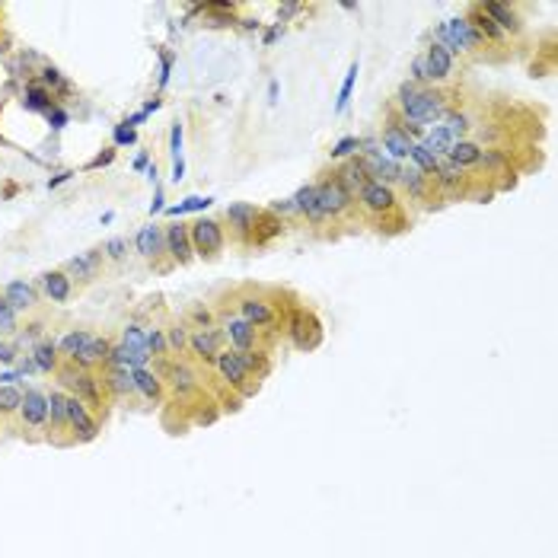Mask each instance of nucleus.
I'll return each instance as SVG.
<instances>
[{
	"instance_id": "f257e3e1",
	"label": "nucleus",
	"mask_w": 558,
	"mask_h": 558,
	"mask_svg": "<svg viewBox=\"0 0 558 558\" xmlns=\"http://www.w3.org/2000/svg\"><path fill=\"white\" fill-rule=\"evenodd\" d=\"M396 99H399V109H402L405 122H411V125L440 122V118L447 115L443 93H437V90H421V86H415V84H402Z\"/></svg>"
},
{
	"instance_id": "f03ea898",
	"label": "nucleus",
	"mask_w": 558,
	"mask_h": 558,
	"mask_svg": "<svg viewBox=\"0 0 558 558\" xmlns=\"http://www.w3.org/2000/svg\"><path fill=\"white\" fill-rule=\"evenodd\" d=\"M437 39H440V45L447 48V52H469V48L482 45V35L475 33V29L469 26L462 16H453V20L440 23V29H437Z\"/></svg>"
},
{
	"instance_id": "7ed1b4c3",
	"label": "nucleus",
	"mask_w": 558,
	"mask_h": 558,
	"mask_svg": "<svg viewBox=\"0 0 558 558\" xmlns=\"http://www.w3.org/2000/svg\"><path fill=\"white\" fill-rule=\"evenodd\" d=\"M188 239H192V249L198 252V256H217V252L224 249V227H220L217 220L201 217L188 227Z\"/></svg>"
},
{
	"instance_id": "20e7f679",
	"label": "nucleus",
	"mask_w": 558,
	"mask_h": 558,
	"mask_svg": "<svg viewBox=\"0 0 558 558\" xmlns=\"http://www.w3.org/2000/svg\"><path fill=\"white\" fill-rule=\"evenodd\" d=\"M316 198H319V211L326 217H341L345 211H351V195L338 186V179H326L316 186Z\"/></svg>"
},
{
	"instance_id": "39448f33",
	"label": "nucleus",
	"mask_w": 558,
	"mask_h": 558,
	"mask_svg": "<svg viewBox=\"0 0 558 558\" xmlns=\"http://www.w3.org/2000/svg\"><path fill=\"white\" fill-rule=\"evenodd\" d=\"M61 383L64 386H71L74 392H77V399L80 402H90V405H103V396H99V380L93 377L90 370H80V373H74V370H61Z\"/></svg>"
},
{
	"instance_id": "423d86ee",
	"label": "nucleus",
	"mask_w": 558,
	"mask_h": 558,
	"mask_svg": "<svg viewBox=\"0 0 558 558\" xmlns=\"http://www.w3.org/2000/svg\"><path fill=\"white\" fill-rule=\"evenodd\" d=\"M67 424L74 428V434H77L80 440H96V434H99V424L93 421V415L86 411V405L80 402L77 396H67Z\"/></svg>"
},
{
	"instance_id": "0eeeda50",
	"label": "nucleus",
	"mask_w": 558,
	"mask_h": 558,
	"mask_svg": "<svg viewBox=\"0 0 558 558\" xmlns=\"http://www.w3.org/2000/svg\"><path fill=\"white\" fill-rule=\"evenodd\" d=\"M360 201H364V207L373 214L396 211V192H392V186H383V182H367V186L360 188Z\"/></svg>"
},
{
	"instance_id": "6e6552de",
	"label": "nucleus",
	"mask_w": 558,
	"mask_h": 558,
	"mask_svg": "<svg viewBox=\"0 0 558 558\" xmlns=\"http://www.w3.org/2000/svg\"><path fill=\"white\" fill-rule=\"evenodd\" d=\"M224 338H230L233 351H256L258 345V332L246 319H239V316H230L224 322Z\"/></svg>"
},
{
	"instance_id": "1a4fd4ad",
	"label": "nucleus",
	"mask_w": 558,
	"mask_h": 558,
	"mask_svg": "<svg viewBox=\"0 0 558 558\" xmlns=\"http://www.w3.org/2000/svg\"><path fill=\"white\" fill-rule=\"evenodd\" d=\"M239 319H246L252 329H258V326H275L278 316L262 297H243L239 300Z\"/></svg>"
},
{
	"instance_id": "9d476101",
	"label": "nucleus",
	"mask_w": 558,
	"mask_h": 558,
	"mask_svg": "<svg viewBox=\"0 0 558 558\" xmlns=\"http://www.w3.org/2000/svg\"><path fill=\"white\" fill-rule=\"evenodd\" d=\"M214 367H217L220 377L230 386H237V389H243L246 380H249V370H246L243 360H239V351H220L217 358H214Z\"/></svg>"
},
{
	"instance_id": "9b49d317",
	"label": "nucleus",
	"mask_w": 558,
	"mask_h": 558,
	"mask_svg": "<svg viewBox=\"0 0 558 558\" xmlns=\"http://www.w3.org/2000/svg\"><path fill=\"white\" fill-rule=\"evenodd\" d=\"M109 351H112V345L106 338H99V335H90L86 338V345L80 348L77 354H74V364H80L84 370H90V367H96V364H109Z\"/></svg>"
},
{
	"instance_id": "f8f14e48",
	"label": "nucleus",
	"mask_w": 558,
	"mask_h": 558,
	"mask_svg": "<svg viewBox=\"0 0 558 558\" xmlns=\"http://www.w3.org/2000/svg\"><path fill=\"white\" fill-rule=\"evenodd\" d=\"M220 338H224V332L220 329H198L195 335H188V348L195 351V358L201 360H211L220 354Z\"/></svg>"
},
{
	"instance_id": "ddd939ff",
	"label": "nucleus",
	"mask_w": 558,
	"mask_h": 558,
	"mask_svg": "<svg viewBox=\"0 0 558 558\" xmlns=\"http://www.w3.org/2000/svg\"><path fill=\"white\" fill-rule=\"evenodd\" d=\"M421 61H424V74H428V80H447L450 71H453V55H450L440 42H434Z\"/></svg>"
},
{
	"instance_id": "4468645a",
	"label": "nucleus",
	"mask_w": 558,
	"mask_h": 558,
	"mask_svg": "<svg viewBox=\"0 0 558 558\" xmlns=\"http://www.w3.org/2000/svg\"><path fill=\"white\" fill-rule=\"evenodd\" d=\"M258 217H262V211H258L256 205H249V201H237V205L227 207V220H230V227L239 233V237H246V233L256 230Z\"/></svg>"
},
{
	"instance_id": "2eb2a0df",
	"label": "nucleus",
	"mask_w": 558,
	"mask_h": 558,
	"mask_svg": "<svg viewBox=\"0 0 558 558\" xmlns=\"http://www.w3.org/2000/svg\"><path fill=\"white\" fill-rule=\"evenodd\" d=\"M20 415H23V424H29V428H42V424L48 421V396L29 389L26 396H23Z\"/></svg>"
},
{
	"instance_id": "dca6fc26",
	"label": "nucleus",
	"mask_w": 558,
	"mask_h": 558,
	"mask_svg": "<svg viewBox=\"0 0 558 558\" xmlns=\"http://www.w3.org/2000/svg\"><path fill=\"white\" fill-rule=\"evenodd\" d=\"M99 265H103V252L99 249H90V252H80V256H74L71 262L64 265L67 268V278H80V281H93L99 271Z\"/></svg>"
},
{
	"instance_id": "f3484780",
	"label": "nucleus",
	"mask_w": 558,
	"mask_h": 558,
	"mask_svg": "<svg viewBox=\"0 0 558 558\" xmlns=\"http://www.w3.org/2000/svg\"><path fill=\"white\" fill-rule=\"evenodd\" d=\"M411 147H415V141L402 131V125H389V128L383 131V150L389 154V160H402V156H409Z\"/></svg>"
},
{
	"instance_id": "a211bd4d",
	"label": "nucleus",
	"mask_w": 558,
	"mask_h": 558,
	"mask_svg": "<svg viewBox=\"0 0 558 558\" xmlns=\"http://www.w3.org/2000/svg\"><path fill=\"white\" fill-rule=\"evenodd\" d=\"M166 249L173 252V258L179 265H186L188 258H192V239H188V227H182V224L166 227Z\"/></svg>"
},
{
	"instance_id": "6ab92c4d",
	"label": "nucleus",
	"mask_w": 558,
	"mask_h": 558,
	"mask_svg": "<svg viewBox=\"0 0 558 558\" xmlns=\"http://www.w3.org/2000/svg\"><path fill=\"white\" fill-rule=\"evenodd\" d=\"M294 207H297V214H303L307 220H313V224H319V220H326V214L319 211V198H316V186H303V188H297V195L294 198Z\"/></svg>"
},
{
	"instance_id": "aec40b11",
	"label": "nucleus",
	"mask_w": 558,
	"mask_h": 558,
	"mask_svg": "<svg viewBox=\"0 0 558 558\" xmlns=\"http://www.w3.org/2000/svg\"><path fill=\"white\" fill-rule=\"evenodd\" d=\"M335 179H338V186L345 188V192L351 195V198L367 186V182H370V179H367V169H364V163H360V160L345 163V166H341V173L335 176Z\"/></svg>"
},
{
	"instance_id": "412c9836",
	"label": "nucleus",
	"mask_w": 558,
	"mask_h": 558,
	"mask_svg": "<svg viewBox=\"0 0 558 558\" xmlns=\"http://www.w3.org/2000/svg\"><path fill=\"white\" fill-rule=\"evenodd\" d=\"M421 144L431 150V154L437 156V160H440V154H450V150H453V144H460V137H456L450 128L437 125L434 131H428V135H424V141H421Z\"/></svg>"
},
{
	"instance_id": "4be33fe9",
	"label": "nucleus",
	"mask_w": 558,
	"mask_h": 558,
	"mask_svg": "<svg viewBox=\"0 0 558 558\" xmlns=\"http://www.w3.org/2000/svg\"><path fill=\"white\" fill-rule=\"evenodd\" d=\"M4 297H7V303L13 309H33L35 307V290L29 287L26 281H10L7 287H4Z\"/></svg>"
},
{
	"instance_id": "5701e85b",
	"label": "nucleus",
	"mask_w": 558,
	"mask_h": 558,
	"mask_svg": "<svg viewBox=\"0 0 558 558\" xmlns=\"http://www.w3.org/2000/svg\"><path fill=\"white\" fill-rule=\"evenodd\" d=\"M137 252H141L144 258H154V256H160V249H163V233H160V227H141L137 230Z\"/></svg>"
},
{
	"instance_id": "b1692460",
	"label": "nucleus",
	"mask_w": 558,
	"mask_h": 558,
	"mask_svg": "<svg viewBox=\"0 0 558 558\" xmlns=\"http://www.w3.org/2000/svg\"><path fill=\"white\" fill-rule=\"evenodd\" d=\"M482 10H485V16H491V23L494 26L504 33V29H511V33H517L520 29V20H517V13H513L511 7H504V4H482Z\"/></svg>"
},
{
	"instance_id": "393cba45",
	"label": "nucleus",
	"mask_w": 558,
	"mask_h": 558,
	"mask_svg": "<svg viewBox=\"0 0 558 558\" xmlns=\"http://www.w3.org/2000/svg\"><path fill=\"white\" fill-rule=\"evenodd\" d=\"M42 284H45V294L52 297L55 303H64L67 297H71V278H67V271H48V275L42 278Z\"/></svg>"
},
{
	"instance_id": "a878e982",
	"label": "nucleus",
	"mask_w": 558,
	"mask_h": 558,
	"mask_svg": "<svg viewBox=\"0 0 558 558\" xmlns=\"http://www.w3.org/2000/svg\"><path fill=\"white\" fill-rule=\"evenodd\" d=\"M131 377H135V392H141L144 399H160V377H156L154 370H147V367H137V370H131Z\"/></svg>"
},
{
	"instance_id": "bb28decb",
	"label": "nucleus",
	"mask_w": 558,
	"mask_h": 558,
	"mask_svg": "<svg viewBox=\"0 0 558 558\" xmlns=\"http://www.w3.org/2000/svg\"><path fill=\"white\" fill-rule=\"evenodd\" d=\"M169 383H173V389L179 396H188L192 389H198V377L186 364H169Z\"/></svg>"
},
{
	"instance_id": "cd10ccee",
	"label": "nucleus",
	"mask_w": 558,
	"mask_h": 558,
	"mask_svg": "<svg viewBox=\"0 0 558 558\" xmlns=\"http://www.w3.org/2000/svg\"><path fill=\"white\" fill-rule=\"evenodd\" d=\"M58 345L55 341H39L35 345V351H33V364H35V370H42V373H52V370H58Z\"/></svg>"
},
{
	"instance_id": "c85d7f7f",
	"label": "nucleus",
	"mask_w": 558,
	"mask_h": 558,
	"mask_svg": "<svg viewBox=\"0 0 558 558\" xmlns=\"http://www.w3.org/2000/svg\"><path fill=\"white\" fill-rule=\"evenodd\" d=\"M409 160H411V166H415L418 173H424V176H428V179H434L437 166H440V160H437V156L431 154V150L424 147V144H415V147H411Z\"/></svg>"
},
{
	"instance_id": "c756f323",
	"label": "nucleus",
	"mask_w": 558,
	"mask_h": 558,
	"mask_svg": "<svg viewBox=\"0 0 558 558\" xmlns=\"http://www.w3.org/2000/svg\"><path fill=\"white\" fill-rule=\"evenodd\" d=\"M450 163L453 166H475V163H482V147H475V144H469V141H460V144H453V150H450Z\"/></svg>"
},
{
	"instance_id": "7c9ffc66",
	"label": "nucleus",
	"mask_w": 558,
	"mask_h": 558,
	"mask_svg": "<svg viewBox=\"0 0 558 558\" xmlns=\"http://www.w3.org/2000/svg\"><path fill=\"white\" fill-rule=\"evenodd\" d=\"M106 386H109L115 396H128V392H135V377H131V370L112 367V373L106 377Z\"/></svg>"
},
{
	"instance_id": "2f4dec72",
	"label": "nucleus",
	"mask_w": 558,
	"mask_h": 558,
	"mask_svg": "<svg viewBox=\"0 0 558 558\" xmlns=\"http://www.w3.org/2000/svg\"><path fill=\"white\" fill-rule=\"evenodd\" d=\"M434 179H437V186L443 188V192H456L460 188V182H462V173H460V166H453V163H440L437 166V173H434Z\"/></svg>"
},
{
	"instance_id": "473e14b6",
	"label": "nucleus",
	"mask_w": 558,
	"mask_h": 558,
	"mask_svg": "<svg viewBox=\"0 0 558 558\" xmlns=\"http://www.w3.org/2000/svg\"><path fill=\"white\" fill-rule=\"evenodd\" d=\"M239 360H243V367L249 370V377L256 373V377H265L268 373V358H265V351H239Z\"/></svg>"
},
{
	"instance_id": "72a5a7b5",
	"label": "nucleus",
	"mask_w": 558,
	"mask_h": 558,
	"mask_svg": "<svg viewBox=\"0 0 558 558\" xmlns=\"http://www.w3.org/2000/svg\"><path fill=\"white\" fill-rule=\"evenodd\" d=\"M214 198H198V195H192V198H186L182 205H173L166 207L169 217H182V214H192V211H205V207H211Z\"/></svg>"
},
{
	"instance_id": "f704fd0d",
	"label": "nucleus",
	"mask_w": 558,
	"mask_h": 558,
	"mask_svg": "<svg viewBox=\"0 0 558 558\" xmlns=\"http://www.w3.org/2000/svg\"><path fill=\"white\" fill-rule=\"evenodd\" d=\"M399 179H402V186L409 188V192L415 195V198H421V195H424V182H428V176H424V173H418L415 166L402 169V173H399Z\"/></svg>"
},
{
	"instance_id": "c9c22d12",
	"label": "nucleus",
	"mask_w": 558,
	"mask_h": 558,
	"mask_svg": "<svg viewBox=\"0 0 558 558\" xmlns=\"http://www.w3.org/2000/svg\"><path fill=\"white\" fill-rule=\"evenodd\" d=\"M48 418H52L55 424H67V396L64 392H52L48 396Z\"/></svg>"
},
{
	"instance_id": "e433bc0d",
	"label": "nucleus",
	"mask_w": 558,
	"mask_h": 558,
	"mask_svg": "<svg viewBox=\"0 0 558 558\" xmlns=\"http://www.w3.org/2000/svg\"><path fill=\"white\" fill-rule=\"evenodd\" d=\"M20 405H23V392L16 386H0V415L20 411Z\"/></svg>"
},
{
	"instance_id": "4c0bfd02",
	"label": "nucleus",
	"mask_w": 558,
	"mask_h": 558,
	"mask_svg": "<svg viewBox=\"0 0 558 558\" xmlns=\"http://www.w3.org/2000/svg\"><path fill=\"white\" fill-rule=\"evenodd\" d=\"M354 84H358V64H351V67H348V74H345V84H341V90H338V103H335V112H345L348 99H351V90H354Z\"/></svg>"
},
{
	"instance_id": "58836bf2",
	"label": "nucleus",
	"mask_w": 558,
	"mask_h": 558,
	"mask_svg": "<svg viewBox=\"0 0 558 558\" xmlns=\"http://www.w3.org/2000/svg\"><path fill=\"white\" fill-rule=\"evenodd\" d=\"M26 109H33V112H52V99H48V93L45 90H39V86H33V90H26Z\"/></svg>"
},
{
	"instance_id": "ea45409f",
	"label": "nucleus",
	"mask_w": 558,
	"mask_h": 558,
	"mask_svg": "<svg viewBox=\"0 0 558 558\" xmlns=\"http://www.w3.org/2000/svg\"><path fill=\"white\" fill-rule=\"evenodd\" d=\"M86 338H90V332H84V329H77V332H67L64 338H61V351H64L67 358H74V354H77L80 348L86 345Z\"/></svg>"
},
{
	"instance_id": "a19ab883",
	"label": "nucleus",
	"mask_w": 558,
	"mask_h": 558,
	"mask_svg": "<svg viewBox=\"0 0 558 558\" xmlns=\"http://www.w3.org/2000/svg\"><path fill=\"white\" fill-rule=\"evenodd\" d=\"M122 345L137 348V351H147V332H144L141 326H125V332H122Z\"/></svg>"
},
{
	"instance_id": "79ce46f5",
	"label": "nucleus",
	"mask_w": 558,
	"mask_h": 558,
	"mask_svg": "<svg viewBox=\"0 0 558 558\" xmlns=\"http://www.w3.org/2000/svg\"><path fill=\"white\" fill-rule=\"evenodd\" d=\"M16 329V309L7 303V297H0V332H13Z\"/></svg>"
},
{
	"instance_id": "37998d69",
	"label": "nucleus",
	"mask_w": 558,
	"mask_h": 558,
	"mask_svg": "<svg viewBox=\"0 0 558 558\" xmlns=\"http://www.w3.org/2000/svg\"><path fill=\"white\" fill-rule=\"evenodd\" d=\"M354 150H360V141H358V137H351V135H348V137H341V141L335 144V147L329 150V154H332V160H341V156L354 154Z\"/></svg>"
},
{
	"instance_id": "c03bdc74",
	"label": "nucleus",
	"mask_w": 558,
	"mask_h": 558,
	"mask_svg": "<svg viewBox=\"0 0 558 558\" xmlns=\"http://www.w3.org/2000/svg\"><path fill=\"white\" fill-rule=\"evenodd\" d=\"M166 345H169V351H182V348L188 345V332H186V326H173V329H169Z\"/></svg>"
},
{
	"instance_id": "a18cd8bd",
	"label": "nucleus",
	"mask_w": 558,
	"mask_h": 558,
	"mask_svg": "<svg viewBox=\"0 0 558 558\" xmlns=\"http://www.w3.org/2000/svg\"><path fill=\"white\" fill-rule=\"evenodd\" d=\"M147 351H154V354H166L169 351L163 329H150V332H147Z\"/></svg>"
},
{
	"instance_id": "49530a36",
	"label": "nucleus",
	"mask_w": 558,
	"mask_h": 558,
	"mask_svg": "<svg viewBox=\"0 0 558 558\" xmlns=\"http://www.w3.org/2000/svg\"><path fill=\"white\" fill-rule=\"evenodd\" d=\"M103 252H106L109 258H115V262H118V258H125V239H122V237H112L109 243L103 246Z\"/></svg>"
},
{
	"instance_id": "de8ad7c7",
	"label": "nucleus",
	"mask_w": 558,
	"mask_h": 558,
	"mask_svg": "<svg viewBox=\"0 0 558 558\" xmlns=\"http://www.w3.org/2000/svg\"><path fill=\"white\" fill-rule=\"evenodd\" d=\"M169 150H173V163L182 160V125H173V135H169Z\"/></svg>"
},
{
	"instance_id": "09e8293b",
	"label": "nucleus",
	"mask_w": 558,
	"mask_h": 558,
	"mask_svg": "<svg viewBox=\"0 0 558 558\" xmlns=\"http://www.w3.org/2000/svg\"><path fill=\"white\" fill-rule=\"evenodd\" d=\"M271 214H281V217H297V207H294V201H290V198L271 201Z\"/></svg>"
},
{
	"instance_id": "8fccbe9b",
	"label": "nucleus",
	"mask_w": 558,
	"mask_h": 558,
	"mask_svg": "<svg viewBox=\"0 0 558 558\" xmlns=\"http://www.w3.org/2000/svg\"><path fill=\"white\" fill-rule=\"evenodd\" d=\"M115 144H118V147H125V144H135V128H125V125H118V128H115Z\"/></svg>"
},
{
	"instance_id": "3c124183",
	"label": "nucleus",
	"mask_w": 558,
	"mask_h": 558,
	"mask_svg": "<svg viewBox=\"0 0 558 558\" xmlns=\"http://www.w3.org/2000/svg\"><path fill=\"white\" fill-rule=\"evenodd\" d=\"M48 122H52V128H64V125H67V112L52 109V112H48Z\"/></svg>"
},
{
	"instance_id": "603ef678",
	"label": "nucleus",
	"mask_w": 558,
	"mask_h": 558,
	"mask_svg": "<svg viewBox=\"0 0 558 558\" xmlns=\"http://www.w3.org/2000/svg\"><path fill=\"white\" fill-rule=\"evenodd\" d=\"M42 80H45V84H52V86H67V84H64V77H61V74L55 71V67H48V71L42 74Z\"/></svg>"
},
{
	"instance_id": "864d4df0",
	"label": "nucleus",
	"mask_w": 558,
	"mask_h": 558,
	"mask_svg": "<svg viewBox=\"0 0 558 558\" xmlns=\"http://www.w3.org/2000/svg\"><path fill=\"white\" fill-rule=\"evenodd\" d=\"M13 360H16L13 345H0V364H13Z\"/></svg>"
},
{
	"instance_id": "5fc2aeb1",
	"label": "nucleus",
	"mask_w": 558,
	"mask_h": 558,
	"mask_svg": "<svg viewBox=\"0 0 558 558\" xmlns=\"http://www.w3.org/2000/svg\"><path fill=\"white\" fill-rule=\"evenodd\" d=\"M169 71H173V58H163V74H160V86H166Z\"/></svg>"
},
{
	"instance_id": "6e6d98bb",
	"label": "nucleus",
	"mask_w": 558,
	"mask_h": 558,
	"mask_svg": "<svg viewBox=\"0 0 558 558\" xmlns=\"http://www.w3.org/2000/svg\"><path fill=\"white\" fill-rule=\"evenodd\" d=\"M182 176H186V160H176L173 163V182H179Z\"/></svg>"
},
{
	"instance_id": "4d7b16f0",
	"label": "nucleus",
	"mask_w": 558,
	"mask_h": 558,
	"mask_svg": "<svg viewBox=\"0 0 558 558\" xmlns=\"http://www.w3.org/2000/svg\"><path fill=\"white\" fill-rule=\"evenodd\" d=\"M411 71H415V80H428V74H424V61H421V58H415Z\"/></svg>"
},
{
	"instance_id": "13d9d810",
	"label": "nucleus",
	"mask_w": 558,
	"mask_h": 558,
	"mask_svg": "<svg viewBox=\"0 0 558 558\" xmlns=\"http://www.w3.org/2000/svg\"><path fill=\"white\" fill-rule=\"evenodd\" d=\"M195 322H201V326H207V322H211V313H207V309H195Z\"/></svg>"
},
{
	"instance_id": "bf43d9fd",
	"label": "nucleus",
	"mask_w": 558,
	"mask_h": 558,
	"mask_svg": "<svg viewBox=\"0 0 558 558\" xmlns=\"http://www.w3.org/2000/svg\"><path fill=\"white\" fill-rule=\"evenodd\" d=\"M268 103H271V106L278 103V84H275V80L268 84Z\"/></svg>"
},
{
	"instance_id": "052dcab7",
	"label": "nucleus",
	"mask_w": 558,
	"mask_h": 558,
	"mask_svg": "<svg viewBox=\"0 0 558 558\" xmlns=\"http://www.w3.org/2000/svg\"><path fill=\"white\" fill-rule=\"evenodd\" d=\"M156 211H163V192H156L154 205H150V214H156Z\"/></svg>"
},
{
	"instance_id": "680f3d73",
	"label": "nucleus",
	"mask_w": 558,
	"mask_h": 558,
	"mask_svg": "<svg viewBox=\"0 0 558 558\" xmlns=\"http://www.w3.org/2000/svg\"><path fill=\"white\" fill-rule=\"evenodd\" d=\"M16 377H20V373H0V386H10Z\"/></svg>"
},
{
	"instance_id": "e2e57ef3",
	"label": "nucleus",
	"mask_w": 558,
	"mask_h": 558,
	"mask_svg": "<svg viewBox=\"0 0 558 558\" xmlns=\"http://www.w3.org/2000/svg\"><path fill=\"white\" fill-rule=\"evenodd\" d=\"M71 176H74V173H61L58 179H52V182H48V188H55V186H61V182H67V179H71Z\"/></svg>"
}]
</instances>
